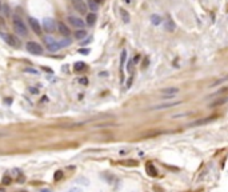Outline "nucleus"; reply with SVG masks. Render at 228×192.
I'll return each instance as SVG.
<instances>
[{"label":"nucleus","mask_w":228,"mask_h":192,"mask_svg":"<svg viewBox=\"0 0 228 192\" xmlns=\"http://www.w3.org/2000/svg\"><path fill=\"white\" fill-rule=\"evenodd\" d=\"M162 18H160L159 15H151V23L153 24V26H159L160 23H162Z\"/></svg>","instance_id":"dca6fc26"},{"label":"nucleus","mask_w":228,"mask_h":192,"mask_svg":"<svg viewBox=\"0 0 228 192\" xmlns=\"http://www.w3.org/2000/svg\"><path fill=\"white\" fill-rule=\"evenodd\" d=\"M68 192H81V189H79V188H72V189H69Z\"/></svg>","instance_id":"a878e982"},{"label":"nucleus","mask_w":228,"mask_h":192,"mask_svg":"<svg viewBox=\"0 0 228 192\" xmlns=\"http://www.w3.org/2000/svg\"><path fill=\"white\" fill-rule=\"evenodd\" d=\"M12 23H14V29H15V32H16L17 35H20V36H27L28 35V29H27L26 24H24V21L21 20L20 18L15 16Z\"/></svg>","instance_id":"f257e3e1"},{"label":"nucleus","mask_w":228,"mask_h":192,"mask_svg":"<svg viewBox=\"0 0 228 192\" xmlns=\"http://www.w3.org/2000/svg\"><path fill=\"white\" fill-rule=\"evenodd\" d=\"M124 3H127V4H131V3H132V0H124Z\"/></svg>","instance_id":"c85d7f7f"},{"label":"nucleus","mask_w":228,"mask_h":192,"mask_svg":"<svg viewBox=\"0 0 228 192\" xmlns=\"http://www.w3.org/2000/svg\"><path fill=\"white\" fill-rule=\"evenodd\" d=\"M125 58H127V52L123 51V52H121V56H120V67H121V70H123V65H124V63H125Z\"/></svg>","instance_id":"6ab92c4d"},{"label":"nucleus","mask_w":228,"mask_h":192,"mask_svg":"<svg viewBox=\"0 0 228 192\" xmlns=\"http://www.w3.org/2000/svg\"><path fill=\"white\" fill-rule=\"evenodd\" d=\"M0 11H1V3H0Z\"/></svg>","instance_id":"2f4dec72"},{"label":"nucleus","mask_w":228,"mask_h":192,"mask_svg":"<svg viewBox=\"0 0 228 192\" xmlns=\"http://www.w3.org/2000/svg\"><path fill=\"white\" fill-rule=\"evenodd\" d=\"M40 192H51V191H49V189H41Z\"/></svg>","instance_id":"c756f323"},{"label":"nucleus","mask_w":228,"mask_h":192,"mask_svg":"<svg viewBox=\"0 0 228 192\" xmlns=\"http://www.w3.org/2000/svg\"><path fill=\"white\" fill-rule=\"evenodd\" d=\"M1 136H4V134H3V132H0V137H1Z\"/></svg>","instance_id":"7c9ffc66"},{"label":"nucleus","mask_w":228,"mask_h":192,"mask_svg":"<svg viewBox=\"0 0 228 192\" xmlns=\"http://www.w3.org/2000/svg\"><path fill=\"white\" fill-rule=\"evenodd\" d=\"M4 12H6L7 15H9V11H8V7L7 6H4Z\"/></svg>","instance_id":"cd10ccee"},{"label":"nucleus","mask_w":228,"mask_h":192,"mask_svg":"<svg viewBox=\"0 0 228 192\" xmlns=\"http://www.w3.org/2000/svg\"><path fill=\"white\" fill-rule=\"evenodd\" d=\"M182 102H171V103H163V104H157V105H153L151 110H155V111H159V110H167V108L171 107H176L179 105Z\"/></svg>","instance_id":"9d476101"},{"label":"nucleus","mask_w":228,"mask_h":192,"mask_svg":"<svg viewBox=\"0 0 228 192\" xmlns=\"http://www.w3.org/2000/svg\"><path fill=\"white\" fill-rule=\"evenodd\" d=\"M58 31L60 32L63 36H66V38L69 35V32H71V31H69V28L64 23H58Z\"/></svg>","instance_id":"9b49d317"},{"label":"nucleus","mask_w":228,"mask_h":192,"mask_svg":"<svg viewBox=\"0 0 228 192\" xmlns=\"http://www.w3.org/2000/svg\"><path fill=\"white\" fill-rule=\"evenodd\" d=\"M91 51L90 48H81V50H79V53H81V55H88Z\"/></svg>","instance_id":"412c9836"},{"label":"nucleus","mask_w":228,"mask_h":192,"mask_svg":"<svg viewBox=\"0 0 228 192\" xmlns=\"http://www.w3.org/2000/svg\"><path fill=\"white\" fill-rule=\"evenodd\" d=\"M90 7H91V9H92V11H96V9H98V6L93 3L92 0H90Z\"/></svg>","instance_id":"5701e85b"},{"label":"nucleus","mask_w":228,"mask_h":192,"mask_svg":"<svg viewBox=\"0 0 228 192\" xmlns=\"http://www.w3.org/2000/svg\"><path fill=\"white\" fill-rule=\"evenodd\" d=\"M120 18H121V20L124 21L125 24H128L131 21L130 14H128V11H127V9H124V8H120Z\"/></svg>","instance_id":"f8f14e48"},{"label":"nucleus","mask_w":228,"mask_h":192,"mask_svg":"<svg viewBox=\"0 0 228 192\" xmlns=\"http://www.w3.org/2000/svg\"><path fill=\"white\" fill-rule=\"evenodd\" d=\"M4 23H6V21H4V19L0 16V26H4Z\"/></svg>","instance_id":"bb28decb"},{"label":"nucleus","mask_w":228,"mask_h":192,"mask_svg":"<svg viewBox=\"0 0 228 192\" xmlns=\"http://www.w3.org/2000/svg\"><path fill=\"white\" fill-rule=\"evenodd\" d=\"M3 39L6 40L7 44H9L11 47H14V48H20V39L16 38L15 35H11V33H3Z\"/></svg>","instance_id":"20e7f679"},{"label":"nucleus","mask_w":228,"mask_h":192,"mask_svg":"<svg viewBox=\"0 0 228 192\" xmlns=\"http://www.w3.org/2000/svg\"><path fill=\"white\" fill-rule=\"evenodd\" d=\"M86 21H87V24L93 26L95 21H96V14H93V12H88V14L86 15Z\"/></svg>","instance_id":"ddd939ff"},{"label":"nucleus","mask_w":228,"mask_h":192,"mask_svg":"<svg viewBox=\"0 0 228 192\" xmlns=\"http://www.w3.org/2000/svg\"><path fill=\"white\" fill-rule=\"evenodd\" d=\"M61 176H63V172H61V171H58V172L55 174V176H53V179H55V180H59V179H60Z\"/></svg>","instance_id":"4be33fe9"},{"label":"nucleus","mask_w":228,"mask_h":192,"mask_svg":"<svg viewBox=\"0 0 228 192\" xmlns=\"http://www.w3.org/2000/svg\"><path fill=\"white\" fill-rule=\"evenodd\" d=\"M179 92V88L176 87H167V88H163L162 93H163V97L164 99H172L176 96V93Z\"/></svg>","instance_id":"0eeeda50"},{"label":"nucleus","mask_w":228,"mask_h":192,"mask_svg":"<svg viewBox=\"0 0 228 192\" xmlns=\"http://www.w3.org/2000/svg\"><path fill=\"white\" fill-rule=\"evenodd\" d=\"M26 48L29 53H32V55H41V53H43V47L39 43H36V41H28V43L26 44Z\"/></svg>","instance_id":"f03ea898"},{"label":"nucleus","mask_w":228,"mask_h":192,"mask_svg":"<svg viewBox=\"0 0 228 192\" xmlns=\"http://www.w3.org/2000/svg\"><path fill=\"white\" fill-rule=\"evenodd\" d=\"M24 72L33 73V75H39V71H38V70H35V68H24Z\"/></svg>","instance_id":"aec40b11"},{"label":"nucleus","mask_w":228,"mask_h":192,"mask_svg":"<svg viewBox=\"0 0 228 192\" xmlns=\"http://www.w3.org/2000/svg\"><path fill=\"white\" fill-rule=\"evenodd\" d=\"M69 44H71V40H69L68 38H66V39H63V40L59 41V46H60V48H61V47H68Z\"/></svg>","instance_id":"a211bd4d"},{"label":"nucleus","mask_w":228,"mask_h":192,"mask_svg":"<svg viewBox=\"0 0 228 192\" xmlns=\"http://www.w3.org/2000/svg\"><path fill=\"white\" fill-rule=\"evenodd\" d=\"M84 68H86V63H83V61H78V63L73 64V70L78 71V72H80V71H83Z\"/></svg>","instance_id":"f3484780"},{"label":"nucleus","mask_w":228,"mask_h":192,"mask_svg":"<svg viewBox=\"0 0 228 192\" xmlns=\"http://www.w3.org/2000/svg\"><path fill=\"white\" fill-rule=\"evenodd\" d=\"M28 21H29V27H31L32 32H35L36 35H41V24H40V21H39L38 19L32 18V16L28 19Z\"/></svg>","instance_id":"423d86ee"},{"label":"nucleus","mask_w":228,"mask_h":192,"mask_svg":"<svg viewBox=\"0 0 228 192\" xmlns=\"http://www.w3.org/2000/svg\"><path fill=\"white\" fill-rule=\"evenodd\" d=\"M67 21H69V24H71V26H73L75 28H79V29H80V28H83V27L86 26V21H83L80 18H76V16H72V15L67 18Z\"/></svg>","instance_id":"6e6552de"},{"label":"nucleus","mask_w":228,"mask_h":192,"mask_svg":"<svg viewBox=\"0 0 228 192\" xmlns=\"http://www.w3.org/2000/svg\"><path fill=\"white\" fill-rule=\"evenodd\" d=\"M79 83H81V84L86 85L87 83H88V80H87V78H81V79H79Z\"/></svg>","instance_id":"393cba45"},{"label":"nucleus","mask_w":228,"mask_h":192,"mask_svg":"<svg viewBox=\"0 0 228 192\" xmlns=\"http://www.w3.org/2000/svg\"><path fill=\"white\" fill-rule=\"evenodd\" d=\"M73 36H75V39H78V40H81V39H84L87 36V31L83 28L78 29V31H75V33H73Z\"/></svg>","instance_id":"2eb2a0df"},{"label":"nucleus","mask_w":228,"mask_h":192,"mask_svg":"<svg viewBox=\"0 0 228 192\" xmlns=\"http://www.w3.org/2000/svg\"><path fill=\"white\" fill-rule=\"evenodd\" d=\"M3 183L4 184H9V183H11V179H9L8 176H4V178H3Z\"/></svg>","instance_id":"b1692460"},{"label":"nucleus","mask_w":228,"mask_h":192,"mask_svg":"<svg viewBox=\"0 0 228 192\" xmlns=\"http://www.w3.org/2000/svg\"><path fill=\"white\" fill-rule=\"evenodd\" d=\"M71 3H72L75 11H78L79 14H81V15L88 14V6L86 4L84 0H71Z\"/></svg>","instance_id":"7ed1b4c3"},{"label":"nucleus","mask_w":228,"mask_h":192,"mask_svg":"<svg viewBox=\"0 0 228 192\" xmlns=\"http://www.w3.org/2000/svg\"><path fill=\"white\" fill-rule=\"evenodd\" d=\"M165 29H167L168 32H173L175 29H176V24H175V21L172 20V19H167V21H165Z\"/></svg>","instance_id":"4468645a"},{"label":"nucleus","mask_w":228,"mask_h":192,"mask_svg":"<svg viewBox=\"0 0 228 192\" xmlns=\"http://www.w3.org/2000/svg\"><path fill=\"white\" fill-rule=\"evenodd\" d=\"M43 28L46 29L47 32H53L55 31V28H56V24H55V20L53 19H49V18H47V19H44L43 20Z\"/></svg>","instance_id":"1a4fd4ad"},{"label":"nucleus","mask_w":228,"mask_h":192,"mask_svg":"<svg viewBox=\"0 0 228 192\" xmlns=\"http://www.w3.org/2000/svg\"><path fill=\"white\" fill-rule=\"evenodd\" d=\"M44 43H46V46H47V48H48L49 52H56V51L60 48V46H59L58 41H56L53 38H49V36L44 38Z\"/></svg>","instance_id":"39448f33"}]
</instances>
